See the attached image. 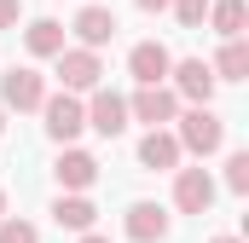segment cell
Listing matches in <instances>:
<instances>
[{
	"instance_id": "cell-1",
	"label": "cell",
	"mask_w": 249,
	"mask_h": 243,
	"mask_svg": "<svg viewBox=\"0 0 249 243\" xmlns=\"http://www.w3.org/2000/svg\"><path fill=\"white\" fill-rule=\"evenodd\" d=\"M180 127H174V139H180V151H191V156H214L220 145H226V122L214 116L209 104H191L186 116H174Z\"/></svg>"
},
{
	"instance_id": "cell-2",
	"label": "cell",
	"mask_w": 249,
	"mask_h": 243,
	"mask_svg": "<svg viewBox=\"0 0 249 243\" xmlns=\"http://www.w3.org/2000/svg\"><path fill=\"white\" fill-rule=\"evenodd\" d=\"M168 75H174V87H168V93H174V99H186V104H209V99H214V87H220V81H214V69H209L203 58H180Z\"/></svg>"
},
{
	"instance_id": "cell-3",
	"label": "cell",
	"mask_w": 249,
	"mask_h": 243,
	"mask_svg": "<svg viewBox=\"0 0 249 243\" xmlns=\"http://www.w3.org/2000/svg\"><path fill=\"white\" fill-rule=\"evenodd\" d=\"M168 69H174V52H168L162 41H139V47L127 52V75H133L139 87H162Z\"/></svg>"
},
{
	"instance_id": "cell-4",
	"label": "cell",
	"mask_w": 249,
	"mask_h": 243,
	"mask_svg": "<svg viewBox=\"0 0 249 243\" xmlns=\"http://www.w3.org/2000/svg\"><path fill=\"white\" fill-rule=\"evenodd\" d=\"M58 75H64V93H93L99 75H105V64H99V52H87V47H64L58 52Z\"/></svg>"
},
{
	"instance_id": "cell-5",
	"label": "cell",
	"mask_w": 249,
	"mask_h": 243,
	"mask_svg": "<svg viewBox=\"0 0 249 243\" xmlns=\"http://www.w3.org/2000/svg\"><path fill=\"white\" fill-rule=\"evenodd\" d=\"M47 104V81L41 69H12L0 81V110H41Z\"/></svg>"
},
{
	"instance_id": "cell-6",
	"label": "cell",
	"mask_w": 249,
	"mask_h": 243,
	"mask_svg": "<svg viewBox=\"0 0 249 243\" xmlns=\"http://www.w3.org/2000/svg\"><path fill=\"white\" fill-rule=\"evenodd\" d=\"M81 110H87V127L105 133V139L127 133V99H122V93H110V87H93V104H81Z\"/></svg>"
},
{
	"instance_id": "cell-7",
	"label": "cell",
	"mask_w": 249,
	"mask_h": 243,
	"mask_svg": "<svg viewBox=\"0 0 249 243\" xmlns=\"http://www.w3.org/2000/svg\"><path fill=\"white\" fill-rule=\"evenodd\" d=\"M209 203H214L209 168H174V208L180 214H209Z\"/></svg>"
},
{
	"instance_id": "cell-8",
	"label": "cell",
	"mask_w": 249,
	"mask_h": 243,
	"mask_svg": "<svg viewBox=\"0 0 249 243\" xmlns=\"http://www.w3.org/2000/svg\"><path fill=\"white\" fill-rule=\"evenodd\" d=\"M41 116H47V133H53L58 145H70V139L87 127V110H81V99H75V93H53V99L41 104Z\"/></svg>"
},
{
	"instance_id": "cell-9",
	"label": "cell",
	"mask_w": 249,
	"mask_h": 243,
	"mask_svg": "<svg viewBox=\"0 0 249 243\" xmlns=\"http://www.w3.org/2000/svg\"><path fill=\"white\" fill-rule=\"evenodd\" d=\"M127 116L145 122V127H168V122L180 116V99H174L168 87H139V93L127 99Z\"/></svg>"
},
{
	"instance_id": "cell-10",
	"label": "cell",
	"mask_w": 249,
	"mask_h": 243,
	"mask_svg": "<svg viewBox=\"0 0 249 243\" xmlns=\"http://www.w3.org/2000/svg\"><path fill=\"white\" fill-rule=\"evenodd\" d=\"M53 174H58V185L70 191V197H81L87 185L99 180V156H93V151H75V145H64V151H58V162H53Z\"/></svg>"
},
{
	"instance_id": "cell-11",
	"label": "cell",
	"mask_w": 249,
	"mask_h": 243,
	"mask_svg": "<svg viewBox=\"0 0 249 243\" xmlns=\"http://www.w3.org/2000/svg\"><path fill=\"white\" fill-rule=\"evenodd\" d=\"M180 156H186V151H180V139H174L168 127H151V133L139 139V168H151V174H174Z\"/></svg>"
},
{
	"instance_id": "cell-12",
	"label": "cell",
	"mask_w": 249,
	"mask_h": 243,
	"mask_svg": "<svg viewBox=\"0 0 249 243\" xmlns=\"http://www.w3.org/2000/svg\"><path fill=\"white\" fill-rule=\"evenodd\" d=\"M70 29H75V41H81L87 52H99L105 41H116V12H110V6H81Z\"/></svg>"
},
{
	"instance_id": "cell-13",
	"label": "cell",
	"mask_w": 249,
	"mask_h": 243,
	"mask_svg": "<svg viewBox=\"0 0 249 243\" xmlns=\"http://www.w3.org/2000/svg\"><path fill=\"white\" fill-rule=\"evenodd\" d=\"M122 226H127L133 243H162L168 238V208H162V203H133Z\"/></svg>"
},
{
	"instance_id": "cell-14",
	"label": "cell",
	"mask_w": 249,
	"mask_h": 243,
	"mask_svg": "<svg viewBox=\"0 0 249 243\" xmlns=\"http://www.w3.org/2000/svg\"><path fill=\"white\" fill-rule=\"evenodd\" d=\"M220 41H244V23H249V6L244 0H209V17H203Z\"/></svg>"
},
{
	"instance_id": "cell-15",
	"label": "cell",
	"mask_w": 249,
	"mask_h": 243,
	"mask_svg": "<svg viewBox=\"0 0 249 243\" xmlns=\"http://www.w3.org/2000/svg\"><path fill=\"white\" fill-rule=\"evenodd\" d=\"M23 47H29V58H58L64 52V23L58 17H35L23 29Z\"/></svg>"
},
{
	"instance_id": "cell-16",
	"label": "cell",
	"mask_w": 249,
	"mask_h": 243,
	"mask_svg": "<svg viewBox=\"0 0 249 243\" xmlns=\"http://www.w3.org/2000/svg\"><path fill=\"white\" fill-rule=\"evenodd\" d=\"M53 220H58V226H70V232H93L99 208H93L87 197H70V191H64L58 203H53Z\"/></svg>"
},
{
	"instance_id": "cell-17",
	"label": "cell",
	"mask_w": 249,
	"mask_h": 243,
	"mask_svg": "<svg viewBox=\"0 0 249 243\" xmlns=\"http://www.w3.org/2000/svg\"><path fill=\"white\" fill-rule=\"evenodd\" d=\"M209 69H214V81H244L249 75V41H226Z\"/></svg>"
},
{
	"instance_id": "cell-18",
	"label": "cell",
	"mask_w": 249,
	"mask_h": 243,
	"mask_svg": "<svg viewBox=\"0 0 249 243\" xmlns=\"http://www.w3.org/2000/svg\"><path fill=\"white\" fill-rule=\"evenodd\" d=\"M226 191H238V197L249 191V151H232L226 156Z\"/></svg>"
},
{
	"instance_id": "cell-19",
	"label": "cell",
	"mask_w": 249,
	"mask_h": 243,
	"mask_svg": "<svg viewBox=\"0 0 249 243\" xmlns=\"http://www.w3.org/2000/svg\"><path fill=\"white\" fill-rule=\"evenodd\" d=\"M0 243H41V232H35L29 220H18V214H12V220H0Z\"/></svg>"
},
{
	"instance_id": "cell-20",
	"label": "cell",
	"mask_w": 249,
	"mask_h": 243,
	"mask_svg": "<svg viewBox=\"0 0 249 243\" xmlns=\"http://www.w3.org/2000/svg\"><path fill=\"white\" fill-rule=\"evenodd\" d=\"M174 17H180L186 29H197V23L209 17V0H174Z\"/></svg>"
},
{
	"instance_id": "cell-21",
	"label": "cell",
	"mask_w": 249,
	"mask_h": 243,
	"mask_svg": "<svg viewBox=\"0 0 249 243\" xmlns=\"http://www.w3.org/2000/svg\"><path fill=\"white\" fill-rule=\"evenodd\" d=\"M18 17H23V0H0V29H18Z\"/></svg>"
},
{
	"instance_id": "cell-22",
	"label": "cell",
	"mask_w": 249,
	"mask_h": 243,
	"mask_svg": "<svg viewBox=\"0 0 249 243\" xmlns=\"http://www.w3.org/2000/svg\"><path fill=\"white\" fill-rule=\"evenodd\" d=\"M133 6H139V12H168L174 0H133Z\"/></svg>"
},
{
	"instance_id": "cell-23",
	"label": "cell",
	"mask_w": 249,
	"mask_h": 243,
	"mask_svg": "<svg viewBox=\"0 0 249 243\" xmlns=\"http://www.w3.org/2000/svg\"><path fill=\"white\" fill-rule=\"evenodd\" d=\"M81 243H110V238H99V232H81Z\"/></svg>"
},
{
	"instance_id": "cell-24",
	"label": "cell",
	"mask_w": 249,
	"mask_h": 243,
	"mask_svg": "<svg viewBox=\"0 0 249 243\" xmlns=\"http://www.w3.org/2000/svg\"><path fill=\"white\" fill-rule=\"evenodd\" d=\"M0 220H6V185H0Z\"/></svg>"
},
{
	"instance_id": "cell-25",
	"label": "cell",
	"mask_w": 249,
	"mask_h": 243,
	"mask_svg": "<svg viewBox=\"0 0 249 243\" xmlns=\"http://www.w3.org/2000/svg\"><path fill=\"white\" fill-rule=\"evenodd\" d=\"M209 243H238V238H226V232H220V238H209Z\"/></svg>"
},
{
	"instance_id": "cell-26",
	"label": "cell",
	"mask_w": 249,
	"mask_h": 243,
	"mask_svg": "<svg viewBox=\"0 0 249 243\" xmlns=\"http://www.w3.org/2000/svg\"><path fill=\"white\" fill-rule=\"evenodd\" d=\"M0 133H6V110H0Z\"/></svg>"
}]
</instances>
